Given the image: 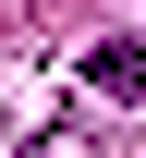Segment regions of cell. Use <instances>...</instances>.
I'll return each mask as SVG.
<instances>
[{
  "label": "cell",
  "mask_w": 146,
  "mask_h": 158,
  "mask_svg": "<svg viewBox=\"0 0 146 158\" xmlns=\"http://www.w3.org/2000/svg\"><path fill=\"white\" fill-rule=\"evenodd\" d=\"M85 85H98V98H146V37H110L85 61Z\"/></svg>",
  "instance_id": "6da1fadb"
}]
</instances>
